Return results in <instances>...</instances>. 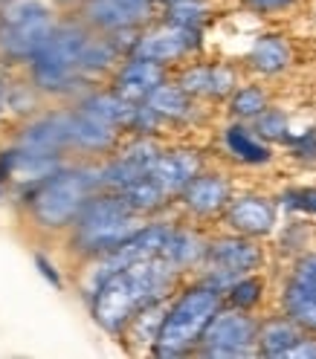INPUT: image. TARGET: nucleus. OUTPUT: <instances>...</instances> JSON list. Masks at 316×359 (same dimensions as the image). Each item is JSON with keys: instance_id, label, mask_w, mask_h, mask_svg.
<instances>
[{"instance_id": "nucleus-5", "label": "nucleus", "mask_w": 316, "mask_h": 359, "mask_svg": "<svg viewBox=\"0 0 316 359\" xmlns=\"http://www.w3.org/2000/svg\"><path fill=\"white\" fill-rule=\"evenodd\" d=\"M145 220L148 217L133 212L119 191H96L81 209L73 229L67 232L70 255H76L84 264L102 258L114 252L117 246H122L133 232H140Z\"/></svg>"}, {"instance_id": "nucleus-34", "label": "nucleus", "mask_w": 316, "mask_h": 359, "mask_svg": "<svg viewBox=\"0 0 316 359\" xmlns=\"http://www.w3.org/2000/svg\"><path fill=\"white\" fill-rule=\"evenodd\" d=\"M35 266L41 269V276H44V278H47V281H50V284H53L55 290H61V287H64V281H61V276H58V269L53 266V261H50L47 255H41V252H35Z\"/></svg>"}, {"instance_id": "nucleus-13", "label": "nucleus", "mask_w": 316, "mask_h": 359, "mask_svg": "<svg viewBox=\"0 0 316 359\" xmlns=\"http://www.w3.org/2000/svg\"><path fill=\"white\" fill-rule=\"evenodd\" d=\"M279 310L308 333H316V252L293 258L279 293Z\"/></svg>"}, {"instance_id": "nucleus-18", "label": "nucleus", "mask_w": 316, "mask_h": 359, "mask_svg": "<svg viewBox=\"0 0 316 359\" xmlns=\"http://www.w3.org/2000/svg\"><path fill=\"white\" fill-rule=\"evenodd\" d=\"M64 165H67L64 154H41V151H29L15 142L0 151V180H4V186L12 183L20 191L53 177Z\"/></svg>"}, {"instance_id": "nucleus-33", "label": "nucleus", "mask_w": 316, "mask_h": 359, "mask_svg": "<svg viewBox=\"0 0 316 359\" xmlns=\"http://www.w3.org/2000/svg\"><path fill=\"white\" fill-rule=\"evenodd\" d=\"M302 4V0H238V6L246 15H256V18H279L287 15Z\"/></svg>"}, {"instance_id": "nucleus-8", "label": "nucleus", "mask_w": 316, "mask_h": 359, "mask_svg": "<svg viewBox=\"0 0 316 359\" xmlns=\"http://www.w3.org/2000/svg\"><path fill=\"white\" fill-rule=\"evenodd\" d=\"M258 327L261 319L250 310L223 304L218 316L203 333V342L195 351L200 359H244L258 356Z\"/></svg>"}, {"instance_id": "nucleus-28", "label": "nucleus", "mask_w": 316, "mask_h": 359, "mask_svg": "<svg viewBox=\"0 0 316 359\" xmlns=\"http://www.w3.org/2000/svg\"><path fill=\"white\" fill-rule=\"evenodd\" d=\"M267 299V278L261 273H246L241 278H235L227 293H223V304L227 307H238V310H250L256 313Z\"/></svg>"}, {"instance_id": "nucleus-6", "label": "nucleus", "mask_w": 316, "mask_h": 359, "mask_svg": "<svg viewBox=\"0 0 316 359\" xmlns=\"http://www.w3.org/2000/svg\"><path fill=\"white\" fill-rule=\"evenodd\" d=\"M58 24L55 6L44 0H4L0 4V67H24L41 53Z\"/></svg>"}, {"instance_id": "nucleus-15", "label": "nucleus", "mask_w": 316, "mask_h": 359, "mask_svg": "<svg viewBox=\"0 0 316 359\" xmlns=\"http://www.w3.org/2000/svg\"><path fill=\"white\" fill-rule=\"evenodd\" d=\"M279 209L282 206L276 197H267L258 191H244L230 200L227 212L220 215V223H223V229H230V232L264 241L270 235H276V229H279Z\"/></svg>"}, {"instance_id": "nucleus-14", "label": "nucleus", "mask_w": 316, "mask_h": 359, "mask_svg": "<svg viewBox=\"0 0 316 359\" xmlns=\"http://www.w3.org/2000/svg\"><path fill=\"white\" fill-rule=\"evenodd\" d=\"M174 81L197 102H227L232 90L241 84V67L232 61L192 58L177 67Z\"/></svg>"}, {"instance_id": "nucleus-19", "label": "nucleus", "mask_w": 316, "mask_h": 359, "mask_svg": "<svg viewBox=\"0 0 316 359\" xmlns=\"http://www.w3.org/2000/svg\"><path fill=\"white\" fill-rule=\"evenodd\" d=\"M15 145H24L41 154H70V104L58 110H41L24 119L15 133Z\"/></svg>"}, {"instance_id": "nucleus-24", "label": "nucleus", "mask_w": 316, "mask_h": 359, "mask_svg": "<svg viewBox=\"0 0 316 359\" xmlns=\"http://www.w3.org/2000/svg\"><path fill=\"white\" fill-rule=\"evenodd\" d=\"M145 104L166 122V128L192 125L197 119V114H200V102L192 93H186V90L174 81V76L157 87L154 93L145 99Z\"/></svg>"}, {"instance_id": "nucleus-3", "label": "nucleus", "mask_w": 316, "mask_h": 359, "mask_svg": "<svg viewBox=\"0 0 316 359\" xmlns=\"http://www.w3.org/2000/svg\"><path fill=\"white\" fill-rule=\"evenodd\" d=\"M93 29H90L79 15H64L58 18V24L47 43L41 47V53L24 67L32 84L41 90L47 99L58 102H79L87 90H93L96 84H90L81 76V55Z\"/></svg>"}, {"instance_id": "nucleus-10", "label": "nucleus", "mask_w": 316, "mask_h": 359, "mask_svg": "<svg viewBox=\"0 0 316 359\" xmlns=\"http://www.w3.org/2000/svg\"><path fill=\"white\" fill-rule=\"evenodd\" d=\"M232 197H235L232 177L220 168L206 165L177 197V212L183 215V220L192 223H212L220 220Z\"/></svg>"}, {"instance_id": "nucleus-32", "label": "nucleus", "mask_w": 316, "mask_h": 359, "mask_svg": "<svg viewBox=\"0 0 316 359\" xmlns=\"http://www.w3.org/2000/svg\"><path fill=\"white\" fill-rule=\"evenodd\" d=\"M282 148L287 151L290 160H296L302 165H316V128L293 130Z\"/></svg>"}, {"instance_id": "nucleus-29", "label": "nucleus", "mask_w": 316, "mask_h": 359, "mask_svg": "<svg viewBox=\"0 0 316 359\" xmlns=\"http://www.w3.org/2000/svg\"><path fill=\"white\" fill-rule=\"evenodd\" d=\"M160 18L174 27L206 32V24L212 20V6H209V0H174V4L163 6Z\"/></svg>"}, {"instance_id": "nucleus-27", "label": "nucleus", "mask_w": 316, "mask_h": 359, "mask_svg": "<svg viewBox=\"0 0 316 359\" xmlns=\"http://www.w3.org/2000/svg\"><path fill=\"white\" fill-rule=\"evenodd\" d=\"M270 104H273L270 102V90L261 81H241L227 99V116L238 122H253Z\"/></svg>"}, {"instance_id": "nucleus-23", "label": "nucleus", "mask_w": 316, "mask_h": 359, "mask_svg": "<svg viewBox=\"0 0 316 359\" xmlns=\"http://www.w3.org/2000/svg\"><path fill=\"white\" fill-rule=\"evenodd\" d=\"M206 246H209V235L203 232L197 223H192V220H174L160 255L174 269H180L183 276H189V273H195V269L203 266Z\"/></svg>"}, {"instance_id": "nucleus-1", "label": "nucleus", "mask_w": 316, "mask_h": 359, "mask_svg": "<svg viewBox=\"0 0 316 359\" xmlns=\"http://www.w3.org/2000/svg\"><path fill=\"white\" fill-rule=\"evenodd\" d=\"M186 281V276L174 269L163 255L133 261L122 269H114L105 276L93 290L87 293L90 316L107 333L119 336L131 325V319L140 310H145L154 302L171 299L174 290Z\"/></svg>"}, {"instance_id": "nucleus-4", "label": "nucleus", "mask_w": 316, "mask_h": 359, "mask_svg": "<svg viewBox=\"0 0 316 359\" xmlns=\"http://www.w3.org/2000/svg\"><path fill=\"white\" fill-rule=\"evenodd\" d=\"M220 307H223L220 287H215L212 281L200 276L183 281L169 299L160 333H157L148 353L157 359L195 356V351L203 342V333H206V327L212 325Z\"/></svg>"}, {"instance_id": "nucleus-12", "label": "nucleus", "mask_w": 316, "mask_h": 359, "mask_svg": "<svg viewBox=\"0 0 316 359\" xmlns=\"http://www.w3.org/2000/svg\"><path fill=\"white\" fill-rule=\"evenodd\" d=\"M163 142L157 137H131L122 140V145L102 160V191H125L137 180H143L157 156L163 154Z\"/></svg>"}, {"instance_id": "nucleus-38", "label": "nucleus", "mask_w": 316, "mask_h": 359, "mask_svg": "<svg viewBox=\"0 0 316 359\" xmlns=\"http://www.w3.org/2000/svg\"><path fill=\"white\" fill-rule=\"evenodd\" d=\"M154 4H157V6H160V9H163V6H169V4H174V0H154Z\"/></svg>"}, {"instance_id": "nucleus-40", "label": "nucleus", "mask_w": 316, "mask_h": 359, "mask_svg": "<svg viewBox=\"0 0 316 359\" xmlns=\"http://www.w3.org/2000/svg\"><path fill=\"white\" fill-rule=\"evenodd\" d=\"M0 4H4V0H0Z\"/></svg>"}, {"instance_id": "nucleus-31", "label": "nucleus", "mask_w": 316, "mask_h": 359, "mask_svg": "<svg viewBox=\"0 0 316 359\" xmlns=\"http://www.w3.org/2000/svg\"><path fill=\"white\" fill-rule=\"evenodd\" d=\"M276 200H279V206L290 215L316 217V186H290Z\"/></svg>"}, {"instance_id": "nucleus-16", "label": "nucleus", "mask_w": 316, "mask_h": 359, "mask_svg": "<svg viewBox=\"0 0 316 359\" xmlns=\"http://www.w3.org/2000/svg\"><path fill=\"white\" fill-rule=\"evenodd\" d=\"M203 168H206V156H203L197 148L174 145V148H163V154L157 156V163L151 165V171L145 177L160 189V194L171 206H177V197L183 194V189Z\"/></svg>"}, {"instance_id": "nucleus-7", "label": "nucleus", "mask_w": 316, "mask_h": 359, "mask_svg": "<svg viewBox=\"0 0 316 359\" xmlns=\"http://www.w3.org/2000/svg\"><path fill=\"white\" fill-rule=\"evenodd\" d=\"M264 264H267V250L261 246L258 238H246V235L223 229L220 235H209L206 258H203V266L197 269V276L212 281L215 287H220L227 293V287L235 278L246 273H261Z\"/></svg>"}, {"instance_id": "nucleus-26", "label": "nucleus", "mask_w": 316, "mask_h": 359, "mask_svg": "<svg viewBox=\"0 0 316 359\" xmlns=\"http://www.w3.org/2000/svg\"><path fill=\"white\" fill-rule=\"evenodd\" d=\"M73 104H79L81 110H87V114H93L96 119L114 125V128H119L125 133H128V125H131V116H133V107H137V104L125 102L119 93H114L110 87L107 90H99V87L87 90V93Z\"/></svg>"}, {"instance_id": "nucleus-9", "label": "nucleus", "mask_w": 316, "mask_h": 359, "mask_svg": "<svg viewBox=\"0 0 316 359\" xmlns=\"http://www.w3.org/2000/svg\"><path fill=\"white\" fill-rule=\"evenodd\" d=\"M203 50V32L200 29H183L174 27L169 20L157 18L154 24H148L145 29L137 32L131 55H143L148 61H157L163 67H180L192 58H197Z\"/></svg>"}, {"instance_id": "nucleus-30", "label": "nucleus", "mask_w": 316, "mask_h": 359, "mask_svg": "<svg viewBox=\"0 0 316 359\" xmlns=\"http://www.w3.org/2000/svg\"><path fill=\"white\" fill-rule=\"evenodd\" d=\"M253 125V130L258 133L261 140H267L270 145H284L287 142V137H290V116L284 114L282 107H276V104H270L264 114L258 116V119H253L250 122Z\"/></svg>"}, {"instance_id": "nucleus-25", "label": "nucleus", "mask_w": 316, "mask_h": 359, "mask_svg": "<svg viewBox=\"0 0 316 359\" xmlns=\"http://www.w3.org/2000/svg\"><path fill=\"white\" fill-rule=\"evenodd\" d=\"M308 330L299 327L290 316L276 313V316L261 319L258 327V356L264 359H290V351L299 345Z\"/></svg>"}, {"instance_id": "nucleus-17", "label": "nucleus", "mask_w": 316, "mask_h": 359, "mask_svg": "<svg viewBox=\"0 0 316 359\" xmlns=\"http://www.w3.org/2000/svg\"><path fill=\"white\" fill-rule=\"evenodd\" d=\"M122 137L125 130L70 104V154H79L81 160H107L122 145Z\"/></svg>"}, {"instance_id": "nucleus-21", "label": "nucleus", "mask_w": 316, "mask_h": 359, "mask_svg": "<svg viewBox=\"0 0 316 359\" xmlns=\"http://www.w3.org/2000/svg\"><path fill=\"white\" fill-rule=\"evenodd\" d=\"M293 43L282 32H261L253 38L241 67L256 79H279L293 67Z\"/></svg>"}, {"instance_id": "nucleus-39", "label": "nucleus", "mask_w": 316, "mask_h": 359, "mask_svg": "<svg viewBox=\"0 0 316 359\" xmlns=\"http://www.w3.org/2000/svg\"><path fill=\"white\" fill-rule=\"evenodd\" d=\"M4 189H6V186H4V180H0V197H4Z\"/></svg>"}, {"instance_id": "nucleus-37", "label": "nucleus", "mask_w": 316, "mask_h": 359, "mask_svg": "<svg viewBox=\"0 0 316 359\" xmlns=\"http://www.w3.org/2000/svg\"><path fill=\"white\" fill-rule=\"evenodd\" d=\"M55 9H64V12H76L81 6V0H50Z\"/></svg>"}, {"instance_id": "nucleus-2", "label": "nucleus", "mask_w": 316, "mask_h": 359, "mask_svg": "<svg viewBox=\"0 0 316 359\" xmlns=\"http://www.w3.org/2000/svg\"><path fill=\"white\" fill-rule=\"evenodd\" d=\"M96 191H102V163H67L53 177L20 191L24 220L41 235H67Z\"/></svg>"}, {"instance_id": "nucleus-35", "label": "nucleus", "mask_w": 316, "mask_h": 359, "mask_svg": "<svg viewBox=\"0 0 316 359\" xmlns=\"http://www.w3.org/2000/svg\"><path fill=\"white\" fill-rule=\"evenodd\" d=\"M290 359H316V333H305L299 345L290 351Z\"/></svg>"}, {"instance_id": "nucleus-20", "label": "nucleus", "mask_w": 316, "mask_h": 359, "mask_svg": "<svg viewBox=\"0 0 316 359\" xmlns=\"http://www.w3.org/2000/svg\"><path fill=\"white\" fill-rule=\"evenodd\" d=\"M171 73L169 67L157 64V61H148L143 55H125L119 61V67L114 73H110L107 84L114 93H119L125 102L131 104H143L157 87H160L163 81H169Z\"/></svg>"}, {"instance_id": "nucleus-22", "label": "nucleus", "mask_w": 316, "mask_h": 359, "mask_svg": "<svg viewBox=\"0 0 316 359\" xmlns=\"http://www.w3.org/2000/svg\"><path fill=\"white\" fill-rule=\"evenodd\" d=\"M220 148L235 165L244 168H264L276 160L273 145L261 140L250 122H238V119H230L220 128Z\"/></svg>"}, {"instance_id": "nucleus-36", "label": "nucleus", "mask_w": 316, "mask_h": 359, "mask_svg": "<svg viewBox=\"0 0 316 359\" xmlns=\"http://www.w3.org/2000/svg\"><path fill=\"white\" fill-rule=\"evenodd\" d=\"M6 81H9V67H0V119L6 114Z\"/></svg>"}, {"instance_id": "nucleus-11", "label": "nucleus", "mask_w": 316, "mask_h": 359, "mask_svg": "<svg viewBox=\"0 0 316 359\" xmlns=\"http://www.w3.org/2000/svg\"><path fill=\"white\" fill-rule=\"evenodd\" d=\"M154 0H81L76 15L93 32L105 35H122V32H140L157 20Z\"/></svg>"}]
</instances>
